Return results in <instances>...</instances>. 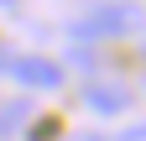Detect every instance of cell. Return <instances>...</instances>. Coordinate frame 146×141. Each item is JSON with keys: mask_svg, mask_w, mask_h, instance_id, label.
<instances>
[{"mask_svg": "<svg viewBox=\"0 0 146 141\" xmlns=\"http://www.w3.org/2000/svg\"><path fill=\"white\" fill-rule=\"evenodd\" d=\"M16 5H21V0H0V11H16Z\"/></svg>", "mask_w": 146, "mask_h": 141, "instance_id": "5b68a950", "label": "cell"}, {"mask_svg": "<svg viewBox=\"0 0 146 141\" xmlns=\"http://www.w3.org/2000/svg\"><path fill=\"white\" fill-rule=\"evenodd\" d=\"M84 99H89V110H99V115H125L136 94L125 89V84H115V78H94L84 89Z\"/></svg>", "mask_w": 146, "mask_h": 141, "instance_id": "3957f363", "label": "cell"}, {"mask_svg": "<svg viewBox=\"0 0 146 141\" xmlns=\"http://www.w3.org/2000/svg\"><path fill=\"white\" fill-rule=\"evenodd\" d=\"M141 26H146V11L136 5V0H99V5L84 11L68 31H73L78 42H115V37L141 31Z\"/></svg>", "mask_w": 146, "mask_h": 141, "instance_id": "6da1fadb", "label": "cell"}, {"mask_svg": "<svg viewBox=\"0 0 146 141\" xmlns=\"http://www.w3.org/2000/svg\"><path fill=\"white\" fill-rule=\"evenodd\" d=\"M84 141H110V136H84Z\"/></svg>", "mask_w": 146, "mask_h": 141, "instance_id": "8992f818", "label": "cell"}, {"mask_svg": "<svg viewBox=\"0 0 146 141\" xmlns=\"http://www.w3.org/2000/svg\"><path fill=\"white\" fill-rule=\"evenodd\" d=\"M11 78H21L26 89H63L68 84V73H63V63H52V58H42V52H16L11 58Z\"/></svg>", "mask_w": 146, "mask_h": 141, "instance_id": "7a4b0ae2", "label": "cell"}, {"mask_svg": "<svg viewBox=\"0 0 146 141\" xmlns=\"http://www.w3.org/2000/svg\"><path fill=\"white\" fill-rule=\"evenodd\" d=\"M26 120H31V99H11V104H0V136H16V131H26Z\"/></svg>", "mask_w": 146, "mask_h": 141, "instance_id": "277c9868", "label": "cell"}]
</instances>
